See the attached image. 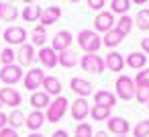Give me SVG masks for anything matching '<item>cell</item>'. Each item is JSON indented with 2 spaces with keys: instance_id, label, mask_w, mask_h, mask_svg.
I'll use <instances>...</instances> for the list:
<instances>
[{
  "instance_id": "obj_1",
  "label": "cell",
  "mask_w": 149,
  "mask_h": 137,
  "mask_svg": "<svg viewBox=\"0 0 149 137\" xmlns=\"http://www.w3.org/2000/svg\"><path fill=\"white\" fill-rule=\"evenodd\" d=\"M78 45H80L86 53H96V51L102 47V39L98 37L96 31L84 29V31L78 33Z\"/></svg>"
},
{
  "instance_id": "obj_2",
  "label": "cell",
  "mask_w": 149,
  "mask_h": 137,
  "mask_svg": "<svg viewBox=\"0 0 149 137\" xmlns=\"http://www.w3.org/2000/svg\"><path fill=\"white\" fill-rule=\"evenodd\" d=\"M68 98L65 96H57L55 100H51V104L47 106V110H45V121H49V123H59L61 119H63V115H65V110H68Z\"/></svg>"
},
{
  "instance_id": "obj_3",
  "label": "cell",
  "mask_w": 149,
  "mask_h": 137,
  "mask_svg": "<svg viewBox=\"0 0 149 137\" xmlns=\"http://www.w3.org/2000/svg\"><path fill=\"white\" fill-rule=\"evenodd\" d=\"M43 80H45V72H43L41 68H31V70L23 76V84H25V88L31 90V92H37V88H41Z\"/></svg>"
},
{
  "instance_id": "obj_4",
  "label": "cell",
  "mask_w": 149,
  "mask_h": 137,
  "mask_svg": "<svg viewBox=\"0 0 149 137\" xmlns=\"http://www.w3.org/2000/svg\"><path fill=\"white\" fill-rule=\"evenodd\" d=\"M114 88H116V96H118L120 100H131V98H135V82H133L129 76H118Z\"/></svg>"
},
{
  "instance_id": "obj_5",
  "label": "cell",
  "mask_w": 149,
  "mask_h": 137,
  "mask_svg": "<svg viewBox=\"0 0 149 137\" xmlns=\"http://www.w3.org/2000/svg\"><path fill=\"white\" fill-rule=\"evenodd\" d=\"M23 70H21V66H17V64H10V66H2V70H0V82H4L6 86H13V84H17V82H21L23 80Z\"/></svg>"
},
{
  "instance_id": "obj_6",
  "label": "cell",
  "mask_w": 149,
  "mask_h": 137,
  "mask_svg": "<svg viewBox=\"0 0 149 137\" xmlns=\"http://www.w3.org/2000/svg\"><path fill=\"white\" fill-rule=\"evenodd\" d=\"M2 37H4V41L8 45H19L21 47L27 41V31L23 27H6L4 33H2Z\"/></svg>"
},
{
  "instance_id": "obj_7",
  "label": "cell",
  "mask_w": 149,
  "mask_h": 137,
  "mask_svg": "<svg viewBox=\"0 0 149 137\" xmlns=\"http://www.w3.org/2000/svg\"><path fill=\"white\" fill-rule=\"evenodd\" d=\"M82 68L90 74H102L104 72V59L96 53H86V55H82Z\"/></svg>"
},
{
  "instance_id": "obj_8",
  "label": "cell",
  "mask_w": 149,
  "mask_h": 137,
  "mask_svg": "<svg viewBox=\"0 0 149 137\" xmlns=\"http://www.w3.org/2000/svg\"><path fill=\"white\" fill-rule=\"evenodd\" d=\"M0 102H2L4 106H13V108H19V104L23 102V96L10 88V86H4V88H0Z\"/></svg>"
},
{
  "instance_id": "obj_9",
  "label": "cell",
  "mask_w": 149,
  "mask_h": 137,
  "mask_svg": "<svg viewBox=\"0 0 149 137\" xmlns=\"http://www.w3.org/2000/svg\"><path fill=\"white\" fill-rule=\"evenodd\" d=\"M94 29L98 33H108L114 29V17L112 13H98L94 19Z\"/></svg>"
},
{
  "instance_id": "obj_10",
  "label": "cell",
  "mask_w": 149,
  "mask_h": 137,
  "mask_svg": "<svg viewBox=\"0 0 149 137\" xmlns=\"http://www.w3.org/2000/svg\"><path fill=\"white\" fill-rule=\"evenodd\" d=\"M72 41H74V37H72V33H70V31H59V33H55V37H53L51 49H53L55 53H61V51L70 49Z\"/></svg>"
},
{
  "instance_id": "obj_11",
  "label": "cell",
  "mask_w": 149,
  "mask_h": 137,
  "mask_svg": "<svg viewBox=\"0 0 149 137\" xmlns=\"http://www.w3.org/2000/svg\"><path fill=\"white\" fill-rule=\"evenodd\" d=\"M70 88L78 94V98H88V96L92 94V84H90L88 80L80 78V76H76V78L70 80Z\"/></svg>"
},
{
  "instance_id": "obj_12",
  "label": "cell",
  "mask_w": 149,
  "mask_h": 137,
  "mask_svg": "<svg viewBox=\"0 0 149 137\" xmlns=\"http://www.w3.org/2000/svg\"><path fill=\"white\" fill-rule=\"evenodd\" d=\"M61 17V8L59 6H45L43 13H41V19H39V25H43L45 29L53 23H57Z\"/></svg>"
},
{
  "instance_id": "obj_13",
  "label": "cell",
  "mask_w": 149,
  "mask_h": 137,
  "mask_svg": "<svg viewBox=\"0 0 149 137\" xmlns=\"http://www.w3.org/2000/svg\"><path fill=\"white\" fill-rule=\"evenodd\" d=\"M35 57H37V51H35V47H33L31 43L21 45L19 51H17V59H19L21 66H33V59H35Z\"/></svg>"
},
{
  "instance_id": "obj_14",
  "label": "cell",
  "mask_w": 149,
  "mask_h": 137,
  "mask_svg": "<svg viewBox=\"0 0 149 137\" xmlns=\"http://www.w3.org/2000/svg\"><path fill=\"white\" fill-rule=\"evenodd\" d=\"M37 59L41 62L43 68H49V70H53V68L57 66V53H55L51 47H41V49L37 51Z\"/></svg>"
},
{
  "instance_id": "obj_15",
  "label": "cell",
  "mask_w": 149,
  "mask_h": 137,
  "mask_svg": "<svg viewBox=\"0 0 149 137\" xmlns=\"http://www.w3.org/2000/svg\"><path fill=\"white\" fill-rule=\"evenodd\" d=\"M106 127H108V131H110V133H114L116 137H118V135H127V133H129V121H127V119H123V117H110V119L106 121Z\"/></svg>"
},
{
  "instance_id": "obj_16",
  "label": "cell",
  "mask_w": 149,
  "mask_h": 137,
  "mask_svg": "<svg viewBox=\"0 0 149 137\" xmlns=\"http://www.w3.org/2000/svg\"><path fill=\"white\" fill-rule=\"evenodd\" d=\"M88 115H90V106H88L86 98H76L72 102V117H74V121H80L82 123Z\"/></svg>"
},
{
  "instance_id": "obj_17",
  "label": "cell",
  "mask_w": 149,
  "mask_h": 137,
  "mask_svg": "<svg viewBox=\"0 0 149 137\" xmlns=\"http://www.w3.org/2000/svg\"><path fill=\"white\" fill-rule=\"evenodd\" d=\"M41 88H43V92L49 94V96H55V98L61 96V94H59V92H61V82H59L55 76H45Z\"/></svg>"
},
{
  "instance_id": "obj_18",
  "label": "cell",
  "mask_w": 149,
  "mask_h": 137,
  "mask_svg": "<svg viewBox=\"0 0 149 137\" xmlns=\"http://www.w3.org/2000/svg\"><path fill=\"white\" fill-rule=\"evenodd\" d=\"M43 123H45V113H43V110H33V113L27 115V119H25V125L31 129V133H37V131L43 127Z\"/></svg>"
},
{
  "instance_id": "obj_19",
  "label": "cell",
  "mask_w": 149,
  "mask_h": 137,
  "mask_svg": "<svg viewBox=\"0 0 149 137\" xmlns=\"http://www.w3.org/2000/svg\"><path fill=\"white\" fill-rule=\"evenodd\" d=\"M104 68H108L110 72H123V68H125L123 55L116 53V51H110V53L104 57Z\"/></svg>"
},
{
  "instance_id": "obj_20",
  "label": "cell",
  "mask_w": 149,
  "mask_h": 137,
  "mask_svg": "<svg viewBox=\"0 0 149 137\" xmlns=\"http://www.w3.org/2000/svg\"><path fill=\"white\" fill-rule=\"evenodd\" d=\"M49 98H51L49 94H45L43 90H37V92L31 94V106H33L35 110H43V108H47V106L51 104Z\"/></svg>"
},
{
  "instance_id": "obj_21",
  "label": "cell",
  "mask_w": 149,
  "mask_h": 137,
  "mask_svg": "<svg viewBox=\"0 0 149 137\" xmlns=\"http://www.w3.org/2000/svg\"><path fill=\"white\" fill-rule=\"evenodd\" d=\"M94 102H96L98 106L112 108V106L116 104V96H114L112 92H108V90H100V92H96V94H94Z\"/></svg>"
},
{
  "instance_id": "obj_22",
  "label": "cell",
  "mask_w": 149,
  "mask_h": 137,
  "mask_svg": "<svg viewBox=\"0 0 149 137\" xmlns=\"http://www.w3.org/2000/svg\"><path fill=\"white\" fill-rule=\"evenodd\" d=\"M17 17H19V10H17L15 4H10V2H0V21L13 23V21H17Z\"/></svg>"
},
{
  "instance_id": "obj_23",
  "label": "cell",
  "mask_w": 149,
  "mask_h": 137,
  "mask_svg": "<svg viewBox=\"0 0 149 137\" xmlns=\"http://www.w3.org/2000/svg\"><path fill=\"white\" fill-rule=\"evenodd\" d=\"M41 13H43V6H39V4H27V6L23 8L21 17H23L27 23H37V21L41 19Z\"/></svg>"
},
{
  "instance_id": "obj_24",
  "label": "cell",
  "mask_w": 149,
  "mask_h": 137,
  "mask_svg": "<svg viewBox=\"0 0 149 137\" xmlns=\"http://www.w3.org/2000/svg\"><path fill=\"white\" fill-rule=\"evenodd\" d=\"M78 62H80V59H78V55H76L72 49H65V51L57 53V64L63 66V68H76Z\"/></svg>"
},
{
  "instance_id": "obj_25",
  "label": "cell",
  "mask_w": 149,
  "mask_h": 137,
  "mask_svg": "<svg viewBox=\"0 0 149 137\" xmlns=\"http://www.w3.org/2000/svg\"><path fill=\"white\" fill-rule=\"evenodd\" d=\"M145 62H147V57H145V53H141V51H133V53L125 59V64H127L129 68H133V70H141V68L145 66Z\"/></svg>"
},
{
  "instance_id": "obj_26",
  "label": "cell",
  "mask_w": 149,
  "mask_h": 137,
  "mask_svg": "<svg viewBox=\"0 0 149 137\" xmlns=\"http://www.w3.org/2000/svg\"><path fill=\"white\" fill-rule=\"evenodd\" d=\"M25 119H27V115H25L21 108H15V110L8 115V127L17 131L19 127H23V125H25Z\"/></svg>"
},
{
  "instance_id": "obj_27",
  "label": "cell",
  "mask_w": 149,
  "mask_h": 137,
  "mask_svg": "<svg viewBox=\"0 0 149 137\" xmlns=\"http://www.w3.org/2000/svg\"><path fill=\"white\" fill-rule=\"evenodd\" d=\"M45 41H47V33H45V27L43 25H37L33 29V47H45Z\"/></svg>"
},
{
  "instance_id": "obj_28",
  "label": "cell",
  "mask_w": 149,
  "mask_h": 137,
  "mask_svg": "<svg viewBox=\"0 0 149 137\" xmlns=\"http://www.w3.org/2000/svg\"><path fill=\"white\" fill-rule=\"evenodd\" d=\"M125 37L116 31V29H112V31H108V33H104V39H102V45H106V47H116L120 41H123Z\"/></svg>"
},
{
  "instance_id": "obj_29",
  "label": "cell",
  "mask_w": 149,
  "mask_h": 137,
  "mask_svg": "<svg viewBox=\"0 0 149 137\" xmlns=\"http://www.w3.org/2000/svg\"><path fill=\"white\" fill-rule=\"evenodd\" d=\"M114 29L125 37V35H129L131 33V29H133V19L131 17H127V15H123L120 19H118V23L114 25Z\"/></svg>"
},
{
  "instance_id": "obj_30",
  "label": "cell",
  "mask_w": 149,
  "mask_h": 137,
  "mask_svg": "<svg viewBox=\"0 0 149 137\" xmlns=\"http://www.w3.org/2000/svg\"><path fill=\"white\" fill-rule=\"evenodd\" d=\"M90 117H92V121H108L110 119V108H104V106L94 104L90 108Z\"/></svg>"
},
{
  "instance_id": "obj_31",
  "label": "cell",
  "mask_w": 149,
  "mask_h": 137,
  "mask_svg": "<svg viewBox=\"0 0 149 137\" xmlns=\"http://www.w3.org/2000/svg\"><path fill=\"white\" fill-rule=\"evenodd\" d=\"M133 23L137 25V29H141V31H149V10H139Z\"/></svg>"
},
{
  "instance_id": "obj_32",
  "label": "cell",
  "mask_w": 149,
  "mask_h": 137,
  "mask_svg": "<svg viewBox=\"0 0 149 137\" xmlns=\"http://www.w3.org/2000/svg\"><path fill=\"white\" fill-rule=\"evenodd\" d=\"M15 59H17V53L13 47H4L0 51V64L2 66H10V64H15Z\"/></svg>"
},
{
  "instance_id": "obj_33",
  "label": "cell",
  "mask_w": 149,
  "mask_h": 137,
  "mask_svg": "<svg viewBox=\"0 0 149 137\" xmlns=\"http://www.w3.org/2000/svg\"><path fill=\"white\" fill-rule=\"evenodd\" d=\"M74 137H94L92 125H90V123H78V125H76V133H74Z\"/></svg>"
},
{
  "instance_id": "obj_34",
  "label": "cell",
  "mask_w": 149,
  "mask_h": 137,
  "mask_svg": "<svg viewBox=\"0 0 149 137\" xmlns=\"http://www.w3.org/2000/svg\"><path fill=\"white\" fill-rule=\"evenodd\" d=\"M129 6H131L129 0H112V2H110V10L116 13V15H125L129 10Z\"/></svg>"
},
{
  "instance_id": "obj_35",
  "label": "cell",
  "mask_w": 149,
  "mask_h": 137,
  "mask_svg": "<svg viewBox=\"0 0 149 137\" xmlns=\"http://www.w3.org/2000/svg\"><path fill=\"white\" fill-rule=\"evenodd\" d=\"M135 98L143 104L149 102V86H135Z\"/></svg>"
},
{
  "instance_id": "obj_36",
  "label": "cell",
  "mask_w": 149,
  "mask_h": 137,
  "mask_svg": "<svg viewBox=\"0 0 149 137\" xmlns=\"http://www.w3.org/2000/svg\"><path fill=\"white\" fill-rule=\"evenodd\" d=\"M133 135H135V137H149V121L137 123L135 129H133Z\"/></svg>"
},
{
  "instance_id": "obj_37",
  "label": "cell",
  "mask_w": 149,
  "mask_h": 137,
  "mask_svg": "<svg viewBox=\"0 0 149 137\" xmlns=\"http://www.w3.org/2000/svg\"><path fill=\"white\" fill-rule=\"evenodd\" d=\"M133 82H135V86H149V68L143 70V72H139Z\"/></svg>"
},
{
  "instance_id": "obj_38",
  "label": "cell",
  "mask_w": 149,
  "mask_h": 137,
  "mask_svg": "<svg viewBox=\"0 0 149 137\" xmlns=\"http://www.w3.org/2000/svg\"><path fill=\"white\" fill-rule=\"evenodd\" d=\"M0 137H19V133L10 127H4V129H0Z\"/></svg>"
},
{
  "instance_id": "obj_39",
  "label": "cell",
  "mask_w": 149,
  "mask_h": 137,
  "mask_svg": "<svg viewBox=\"0 0 149 137\" xmlns=\"http://www.w3.org/2000/svg\"><path fill=\"white\" fill-rule=\"evenodd\" d=\"M88 6L92 8V10H102V6H104V2H102V0H88Z\"/></svg>"
},
{
  "instance_id": "obj_40",
  "label": "cell",
  "mask_w": 149,
  "mask_h": 137,
  "mask_svg": "<svg viewBox=\"0 0 149 137\" xmlns=\"http://www.w3.org/2000/svg\"><path fill=\"white\" fill-rule=\"evenodd\" d=\"M6 123H8V115L0 113V129H4V127H6Z\"/></svg>"
},
{
  "instance_id": "obj_41",
  "label": "cell",
  "mask_w": 149,
  "mask_h": 137,
  "mask_svg": "<svg viewBox=\"0 0 149 137\" xmlns=\"http://www.w3.org/2000/svg\"><path fill=\"white\" fill-rule=\"evenodd\" d=\"M51 137H70V135H68V131H65V129H57Z\"/></svg>"
},
{
  "instance_id": "obj_42",
  "label": "cell",
  "mask_w": 149,
  "mask_h": 137,
  "mask_svg": "<svg viewBox=\"0 0 149 137\" xmlns=\"http://www.w3.org/2000/svg\"><path fill=\"white\" fill-rule=\"evenodd\" d=\"M141 47H143V49H145V51H147V55H149V37H147V39H143V41H141Z\"/></svg>"
},
{
  "instance_id": "obj_43",
  "label": "cell",
  "mask_w": 149,
  "mask_h": 137,
  "mask_svg": "<svg viewBox=\"0 0 149 137\" xmlns=\"http://www.w3.org/2000/svg\"><path fill=\"white\" fill-rule=\"evenodd\" d=\"M94 137H108V133H106V131H98Z\"/></svg>"
},
{
  "instance_id": "obj_44",
  "label": "cell",
  "mask_w": 149,
  "mask_h": 137,
  "mask_svg": "<svg viewBox=\"0 0 149 137\" xmlns=\"http://www.w3.org/2000/svg\"><path fill=\"white\" fill-rule=\"evenodd\" d=\"M29 137H45V135H41V133H39V131H37V133H31V135H29Z\"/></svg>"
},
{
  "instance_id": "obj_45",
  "label": "cell",
  "mask_w": 149,
  "mask_h": 137,
  "mask_svg": "<svg viewBox=\"0 0 149 137\" xmlns=\"http://www.w3.org/2000/svg\"><path fill=\"white\" fill-rule=\"evenodd\" d=\"M118 137H127V135H118Z\"/></svg>"
},
{
  "instance_id": "obj_46",
  "label": "cell",
  "mask_w": 149,
  "mask_h": 137,
  "mask_svg": "<svg viewBox=\"0 0 149 137\" xmlns=\"http://www.w3.org/2000/svg\"><path fill=\"white\" fill-rule=\"evenodd\" d=\"M147 108H149V102H147Z\"/></svg>"
},
{
  "instance_id": "obj_47",
  "label": "cell",
  "mask_w": 149,
  "mask_h": 137,
  "mask_svg": "<svg viewBox=\"0 0 149 137\" xmlns=\"http://www.w3.org/2000/svg\"><path fill=\"white\" fill-rule=\"evenodd\" d=\"M0 106H2V102H0Z\"/></svg>"
}]
</instances>
